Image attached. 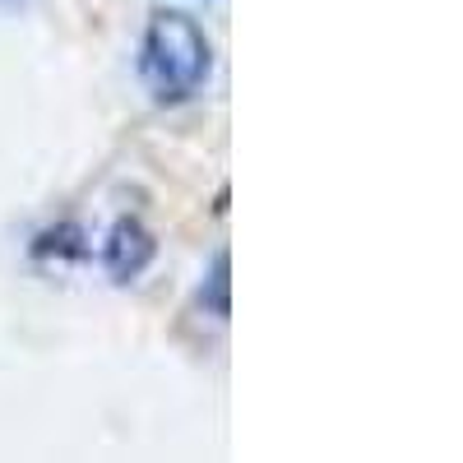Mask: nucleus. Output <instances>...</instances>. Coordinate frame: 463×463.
Instances as JSON below:
<instances>
[{
	"mask_svg": "<svg viewBox=\"0 0 463 463\" xmlns=\"http://www.w3.org/2000/svg\"><path fill=\"white\" fill-rule=\"evenodd\" d=\"M28 255L37 260V264H74V260H89V232L80 227V222H52V227H43L33 237V246H28Z\"/></svg>",
	"mask_w": 463,
	"mask_h": 463,
	"instance_id": "7ed1b4c3",
	"label": "nucleus"
},
{
	"mask_svg": "<svg viewBox=\"0 0 463 463\" xmlns=\"http://www.w3.org/2000/svg\"><path fill=\"white\" fill-rule=\"evenodd\" d=\"M153 260H158V237L148 232L144 218L135 213H121L111 227H107V237H102V274L111 283H139Z\"/></svg>",
	"mask_w": 463,
	"mask_h": 463,
	"instance_id": "f03ea898",
	"label": "nucleus"
},
{
	"mask_svg": "<svg viewBox=\"0 0 463 463\" xmlns=\"http://www.w3.org/2000/svg\"><path fill=\"white\" fill-rule=\"evenodd\" d=\"M139 84L153 107H185L209 89L213 43L195 14L185 10H153L139 37Z\"/></svg>",
	"mask_w": 463,
	"mask_h": 463,
	"instance_id": "f257e3e1",
	"label": "nucleus"
},
{
	"mask_svg": "<svg viewBox=\"0 0 463 463\" xmlns=\"http://www.w3.org/2000/svg\"><path fill=\"white\" fill-rule=\"evenodd\" d=\"M200 306L213 316V320H227L232 316V255L218 250L213 264H209V279L200 283Z\"/></svg>",
	"mask_w": 463,
	"mask_h": 463,
	"instance_id": "20e7f679",
	"label": "nucleus"
}]
</instances>
